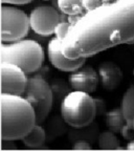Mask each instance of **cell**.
Wrapping results in <instances>:
<instances>
[{
	"label": "cell",
	"mask_w": 134,
	"mask_h": 151,
	"mask_svg": "<svg viewBox=\"0 0 134 151\" xmlns=\"http://www.w3.org/2000/svg\"><path fill=\"white\" fill-rule=\"evenodd\" d=\"M134 42V0H113L80 16L62 41L67 58H88Z\"/></svg>",
	"instance_id": "1"
},
{
	"label": "cell",
	"mask_w": 134,
	"mask_h": 151,
	"mask_svg": "<svg viewBox=\"0 0 134 151\" xmlns=\"http://www.w3.org/2000/svg\"><path fill=\"white\" fill-rule=\"evenodd\" d=\"M1 139H22L37 124L36 111L21 96L1 93Z\"/></svg>",
	"instance_id": "2"
},
{
	"label": "cell",
	"mask_w": 134,
	"mask_h": 151,
	"mask_svg": "<svg viewBox=\"0 0 134 151\" xmlns=\"http://www.w3.org/2000/svg\"><path fill=\"white\" fill-rule=\"evenodd\" d=\"M45 54L42 45L32 39L1 42L0 62H9L21 67L26 73H35L42 66Z\"/></svg>",
	"instance_id": "3"
},
{
	"label": "cell",
	"mask_w": 134,
	"mask_h": 151,
	"mask_svg": "<svg viewBox=\"0 0 134 151\" xmlns=\"http://www.w3.org/2000/svg\"><path fill=\"white\" fill-rule=\"evenodd\" d=\"M61 116L70 127H84L97 116L95 101L89 92L73 90L70 91L61 103Z\"/></svg>",
	"instance_id": "4"
},
{
	"label": "cell",
	"mask_w": 134,
	"mask_h": 151,
	"mask_svg": "<svg viewBox=\"0 0 134 151\" xmlns=\"http://www.w3.org/2000/svg\"><path fill=\"white\" fill-rule=\"evenodd\" d=\"M24 93L26 100L35 109L37 123L41 124L46 120L52 110L54 99L52 86L42 77L35 76L28 78L27 86Z\"/></svg>",
	"instance_id": "5"
},
{
	"label": "cell",
	"mask_w": 134,
	"mask_h": 151,
	"mask_svg": "<svg viewBox=\"0 0 134 151\" xmlns=\"http://www.w3.org/2000/svg\"><path fill=\"white\" fill-rule=\"evenodd\" d=\"M31 28L29 16L24 11L11 5L1 6V42L9 43L21 40Z\"/></svg>",
	"instance_id": "6"
},
{
	"label": "cell",
	"mask_w": 134,
	"mask_h": 151,
	"mask_svg": "<svg viewBox=\"0 0 134 151\" xmlns=\"http://www.w3.org/2000/svg\"><path fill=\"white\" fill-rule=\"evenodd\" d=\"M0 75L1 93L22 96L25 92L28 78L21 67L9 62H0Z\"/></svg>",
	"instance_id": "7"
},
{
	"label": "cell",
	"mask_w": 134,
	"mask_h": 151,
	"mask_svg": "<svg viewBox=\"0 0 134 151\" xmlns=\"http://www.w3.org/2000/svg\"><path fill=\"white\" fill-rule=\"evenodd\" d=\"M31 28L41 36H52L54 28L60 22V15L54 7L50 5H40L29 14Z\"/></svg>",
	"instance_id": "8"
},
{
	"label": "cell",
	"mask_w": 134,
	"mask_h": 151,
	"mask_svg": "<svg viewBox=\"0 0 134 151\" xmlns=\"http://www.w3.org/2000/svg\"><path fill=\"white\" fill-rule=\"evenodd\" d=\"M47 55L52 66L62 71H75L84 65L86 58L70 59L64 55L62 50V40L54 37L47 45Z\"/></svg>",
	"instance_id": "9"
},
{
	"label": "cell",
	"mask_w": 134,
	"mask_h": 151,
	"mask_svg": "<svg viewBox=\"0 0 134 151\" xmlns=\"http://www.w3.org/2000/svg\"><path fill=\"white\" fill-rule=\"evenodd\" d=\"M100 76L91 66H84L80 67L77 70L72 71L69 76L68 82L73 90H81L86 92H93L99 85Z\"/></svg>",
	"instance_id": "10"
},
{
	"label": "cell",
	"mask_w": 134,
	"mask_h": 151,
	"mask_svg": "<svg viewBox=\"0 0 134 151\" xmlns=\"http://www.w3.org/2000/svg\"><path fill=\"white\" fill-rule=\"evenodd\" d=\"M99 76L102 86L105 89L114 90L120 86L123 80V71L116 63L112 61H105L99 65Z\"/></svg>",
	"instance_id": "11"
},
{
	"label": "cell",
	"mask_w": 134,
	"mask_h": 151,
	"mask_svg": "<svg viewBox=\"0 0 134 151\" xmlns=\"http://www.w3.org/2000/svg\"><path fill=\"white\" fill-rule=\"evenodd\" d=\"M100 133L101 132L97 123L92 122L91 124L84 127H71V129H69L67 132V137L71 143L77 141H86L89 142L90 144H93L97 142Z\"/></svg>",
	"instance_id": "12"
},
{
	"label": "cell",
	"mask_w": 134,
	"mask_h": 151,
	"mask_svg": "<svg viewBox=\"0 0 134 151\" xmlns=\"http://www.w3.org/2000/svg\"><path fill=\"white\" fill-rule=\"evenodd\" d=\"M67 123L65 122V120L63 119V116H54L52 118H50V120L47 122L46 128V139L47 142L54 141L57 137H62L64 133H67Z\"/></svg>",
	"instance_id": "13"
},
{
	"label": "cell",
	"mask_w": 134,
	"mask_h": 151,
	"mask_svg": "<svg viewBox=\"0 0 134 151\" xmlns=\"http://www.w3.org/2000/svg\"><path fill=\"white\" fill-rule=\"evenodd\" d=\"M21 141L28 148H39L44 145V143L47 141L45 128H43L40 124L37 123Z\"/></svg>",
	"instance_id": "14"
},
{
	"label": "cell",
	"mask_w": 134,
	"mask_h": 151,
	"mask_svg": "<svg viewBox=\"0 0 134 151\" xmlns=\"http://www.w3.org/2000/svg\"><path fill=\"white\" fill-rule=\"evenodd\" d=\"M105 123L109 130L113 132H118L122 130L123 126L127 124L125 116L120 107H116L111 110L107 111L105 114Z\"/></svg>",
	"instance_id": "15"
},
{
	"label": "cell",
	"mask_w": 134,
	"mask_h": 151,
	"mask_svg": "<svg viewBox=\"0 0 134 151\" xmlns=\"http://www.w3.org/2000/svg\"><path fill=\"white\" fill-rule=\"evenodd\" d=\"M120 108L124 112L127 124L132 126V121L134 119V84H132L123 96Z\"/></svg>",
	"instance_id": "16"
},
{
	"label": "cell",
	"mask_w": 134,
	"mask_h": 151,
	"mask_svg": "<svg viewBox=\"0 0 134 151\" xmlns=\"http://www.w3.org/2000/svg\"><path fill=\"white\" fill-rule=\"evenodd\" d=\"M120 139L115 135V132L107 130L100 133L99 139H97V145L99 148L102 150H116L120 146Z\"/></svg>",
	"instance_id": "17"
},
{
	"label": "cell",
	"mask_w": 134,
	"mask_h": 151,
	"mask_svg": "<svg viewBox=\"0 0 134 151\" xmlns=\"http://www.w3.org/2000/svg\"><path fill=\"white\" fill-rule=\"evenodd\" d=\"M61 12L69 16H78L84 11L82 0H57Z\"/></svg>",
	"instance_id": "18"
},
{
	"label": "cell",
	"mask_w": 134,
	"mask_h": 151,
	"mask_svg": "<svg viewBox=\"0 0 134 151\" xmlns=\"http://www.w3.org/2000/svg\"><path fill=\"white\" fill-rule=\"evenodd\" d=\"M50 86H52V92H54V98L56 100H61V101L72 89L69 82L66 83V81H64L63 79H56V80H54Z\"/></svg>",
	"instance_id": "19"
},
{
	"label": "cell",
	"mask_w": 134,
	"mask_h": 151,
	"mask_svg": "<svg viewBox=\"0 0 134 151\" xmlns=\"http://www.w3.org/2000/svg\"><path fill=\"white\" fill-rule=\"evenodd\" d=\"M71 27V23L69 21H60L57 24L56 28H54V35L57 38L61 39L62 41L65 39V37L68 34L69 29Z\"/></svg>",
	"instance_id": "20"
},
{
	"label": "cell",
	"mask_w": 134,
	"mask_h": 151,
	"mask_svg": "<svg viewBox=\"0 0 134 151\" xmlns=\"http://www.w3.org/2000/svg\"><path fill=\"white\" fill-rule=\"evenodd\" d=\"M82 3L85 11L89 12V11L97 9V7H100L105 2H104L103 0H82Z\"/></svg>",
	"instance_id": "21"
},
{
	"label": "cell",
	"mask_w": 134,
	"mask_h": 151,
	"mask_svg": "<svg viewBox=\"0 0 134 151\" xmlns=\"http://www.w3.org/2000/svg\"><path fill=\"white\" fill-rule=\"evenodd\" d=\"M95 107H97V116H105L107 113L106 102L102 98H95Z\"/></svg>",
	"instance_id": "22"
},
{
	"label": "cell",
	"mask_w": 134,
	"mask_h": 151,
	"mask_svg": "<svg viewBox=\"0 0 134 151\" xmlns=\"http://www.w3.org/2000/svg\"><path fill=\"white\" fill-rule=\"evenodd\" d=\"M120 133H122L123 137L128 141H131L134 139V128L133 126H129L128 124H125L123 126L122 130H120Z\"/></svg>",
	"instance_id": "23"
},
{
	"label": "cell",
	"mask_w": 134,
	"mask_h": 151,
	"mask_svg": "<svg viewBox=\"0 0 134 151\" xmlns=\"http://www.w3.org/2000/svg\"><path fill=\"white\" fill-rule=\"evenodd\" d=\"M92 146L89 142L77 141L72 143V150H91Z\"/></svg>",
	"instance_id": "24"
},
{
	"label": "cell",
	"mask_w": 134,
	"mask_h": 151,
	"mask_svg": "<svg viewBox=\"0 0 134 151\" xmlns=\"http://www.w3.org/2000/svg\"><path fill=\"white\" fill-rule=\"evenodd\" d=\"M1 149L3 151L5 150H17L18 147L12 139H2V144H1Z\"/></svg>",
	"instance_id": "25"
},
{
	"label": "cell",
	"mask_w": 134,
	"mask_h": 151,
	"mask_svg": "<svg viewBox=\"0 0 134 151\" xmlns=\"http://www.w3.org/2000/svg\"><path fill=\"white\" fill-rule=\"evenodd\" d=\"M33 0H1L2 4H26Z\"/></svg>",
	"instance_id": "26"
},
{
	"label": "cell",
	"mask_w": 134,
	"mask_h": 151,
	"mask_svg": "<svg viewBox=\"0 0 134 151\" xmlns=\"http://www.w3.org/2000/svg\"><path fill=\"white\" fill-rule=\"evenodd\" d=\"M126 148H127V150H134V139L129 141V143L127 144Z\"/></svg>",
	"instance_id": "27"
},
{
	"label": "cell",
	"mask_w": 134,
	"mask_h": 151,
	"mask_svg": "<svg viewBox=\"0 0 134 151\" xmlns=\"http://www.w3.org/2000/svg\"><path fill=\"white\" fill-rule=\"evenodd\" d=\"M126 147H120V146H118V148H116V150H126Z\"/></svg>",
	"instance_id": "28"
},
{
	"label": "cell",
	"mask_w": 134,
	"mask_h": 151,
	"mask_svg": "<svg viewBox=\"0 0 134 151\" xmlns=\"http://www.w3.org/2000/svg\"><path fill=\"white\" fill-rule=\"evenodd\" d=\"M104 2H110V1H113V0H103Z\"/></svg>",
	"instance_id": "29"
},
{
	"label": "cell",
	"mask_w": 134,
	"mask_h": 151,
	"mask_svg": "<svg viewBox=\"0 0 134 151\" xmlns=\"http://www.w3.org/2000/svg\"><path fill=\"white\" fill-rule=\"evenodd\" d=\"M132 126H133V128H134V119H133V121H132Z\"/></svg>",
	"instance_id": "30"
},
{
	"label": "cell",
	"mask_w": 134,
	"mask_h": 151,
	"mask_svg": "<svg viewBox=\"0 0 134 151\" xmlns=\"http://www.w3.org/2000/svg\"><path fill=\"white\" fill-rule=\"evenodd\" d=\"M44 1H49V0H44Z\"/></svg>",
	"instance_id": "31"
},
{
	"label": "cell",
	"mask_w": 134,
	"mask_h": 151,
	"mask_svg": "<svg viewBox=\"0 0 134 151\" xmlns=\"http://www.w3.org/2000/svg\"><path fill=\"white\" fill-rule=\"evenodd\" d=\"M133 73H134V70H133Z\"/></svg>",
	"instance_id": "32"
}]
</instances>
